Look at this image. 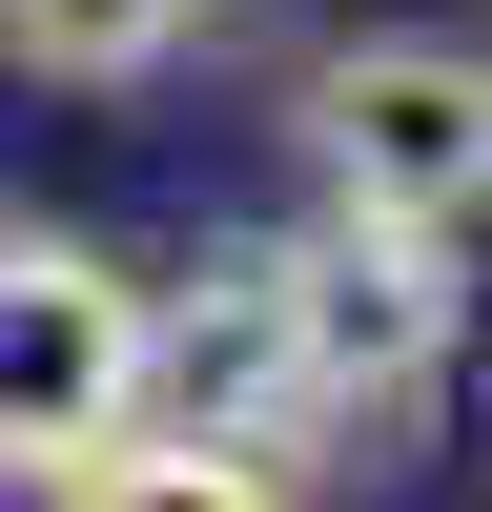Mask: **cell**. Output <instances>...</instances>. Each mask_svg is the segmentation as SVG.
<instances>
[{
	"mask_svg": "<svg viewBox=\"0 0 492 512\" xmlns=\"http://www.w3.org/2000/svg\"><path fill=\"white\" fill-rule=\"evenodd\" d=\"M144 410L287 451V267L267 246H205L185 287H144Z\"/></svg>",
	"mask_w": 492,
	"mask_h": 512,
	"instance_id": "obj_4",
	"label": "cell"
},
{
	"mask_svg": "<svg viewBox=\"0 0 492 512\" xmlns=\"http://www.w3.org/2000/svg\"><path fill=\"white\" fill-rule=\"evenodd\" d=\"M144 431V267L82 226H0V472H62V451Z\"/></svg>",
	"mask_w": 492,
	"mask_h": 512,
	"instance_id": "obj_3",
	"label": "cell"
},
{
	"mask_svg": "<svg viewBox=\"0 0 492 512\" xmlns=\"http://www.w3.org/2000/svg\"><path fill=\"white\" fill-rule=\"evenodd\" d=\"M287 267V451L308 472H390L431 431L451 349H472V287H451V226H390V205H328Z\"/></svg>",
	"mask_w": 492,
	"mask_h": 512,
	"instance_id": "obj_1",
	"label": "cell"
},
{
	"mask_svg": "<svg viewBox=\"0 0 492 512\" xmlns=\"http://www.w3.org/2000/svg\"><path fill=\"white\" fill-rule=\"evenodd\" d=\"M205 21H226V0H0V62L62 82V103H123V82H164Z\"/></svg>",
	"mask_w": 492,
	"mask_h": 512,
	"instance_id": "obj_6",
	"label": "cell"
},
{
	"mask_svg": "<svg viewBox=\"0 0 492 512\" xmlns=\"http://www.w3.org/2000/svg\"><path fill=\"white\" fill-rule=\"evenodd\" d=\"M308 164H328V205H390V226H451L472 246L492 226V41H431V21H369V41H328L308 62Z\"/></svg>",
	"mask_w": 492,
	"mask_h": 512,
	"instance_id": "obj_2",
	"label": "cell"
},
{
	"mask_svg": "<svg viewBox=\"0 0 492 512\" xmlns=\"http://www.w3.org/2000/svg\"><path fill=\"white\" fill-rule=\"evenodd\" d=\"M41 512H287V472H267L246 431H185V410H144V431L62 451V472H41Z\"/></svg>",
	"mask_w": 492,
	"mask_h": 512,
	"instance_id": "obj_5",
	"label": "cell"
}]
</instances>
